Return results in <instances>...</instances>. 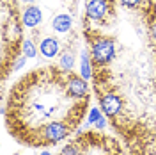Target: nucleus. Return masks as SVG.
Returning a JSON list of instances; mask_svg holds the SVG:
<instances>
[{"label": "nucleus", "mask_w": 156, "mask_h": 155, "mask_svg": "<svg viewBox=\"0 0 156 155\" xmlns=\"http://www.w3.org/2000/svg\"><path fill=\"white\" fill-rule=\"evenodd\" d=\"M153 36H154V38H156V23H154V25H153Z\"/></svg>", "instance_id": "nucleus-14"}, {"label": "nucleus", "mask_w": 156, "mask_h": 155, "mask_svg": "<svg viewBox=\"0 0 156 155\" xmlns=\"http://www.w3.org/2000/svg\"><path fill=\"white\" fill-rule=\"evenodd\" d=\"M73 62H75V59H73V55H71L69 52H66V54L60 57V66H62V70H64V71H71V68H73Z\"/></svg>", "instance_id": "nucleus-9"}, {"label": "nucleus", "mask_w": 156, "mask_h": 155, "mask_svg": "<svg viewBox=\"0 0 156 155\" xmlns=\"http://www.w3.org/2000/svg\"><path fill=\"white\" fill-rule=\"evenodd\" d=\"M68 89H69V93H71L75 98H83L85 95H87V84H85V78L69 75L68 77Z\"/></svg>", "instance_id": "nucleus-3"}, {"label": "nucleus", "mask_w": 156, "mask_h": 155, "mask_svg": "<svg viewBox=\"0 0 156 155\" xmlns=\"http://www.w3.org/2000/svg\"><path fill=\"white\" fill-rule=\"evenodd\" d=\"M41 155H51V153H48V152H44V153H41Z\"/></svg>", "instance_id": "nucleus-15"}, {"label": "nucleus", "mask_w": 156, "mask_h": 155, "mask_svg": "<svg viewBox=\"0 0 156 155\" xmlns=\"http://www.w3.org/2000/svg\"><path fill=\"white\" fill-rule=\"evenodd\" d=\"M51 25H53V29L57 30V32H68L71 29V18H69L68 14H58V16L53 18Z\"/></svg>", "instance_id": "nucleus-7"}, {"label": "nucleus", "mask_w": 156, "mask_h": 155, "mask_svg": "<svg viewBox=\"0 0 156 155\" xmlns=\"http://www.w3.org/2000/svg\"><path fill=\"white\" fill-rule=\"evenodd\" d=\"M107 0H89L87 4V14L92 20H101L107 14Z\"/></svg>", "instance_id": "nucleus-4"}, {"label": "nucleus", "mask_w": 156, "mask_h": 155, "mask_svg": "<svg viewBox=\"0 0 156 155\" xmlns=\"http://www.w3.org/2000/svg\"><path fill=\"white\" fill-rule=\"evenodd\" d=\"M58 52V41L53 38H46L41 43V54L44 57H55Z\"/></svg>", "instance_id": "nucleus-6"}, {"label": "nucleus", "mask_w": 156, "mask_h": 155, "mask_svg": "<svg viewBox=\"0 0 156 155\" xmlns=\"http://www.w3.org/2000/svg\"><path fill=\"white\" fill-rule=\"evenodd\" d=\"M41 20H43V13H41V9L36 7V6L27 7L25 13H23V23H25L27 27H36V25L41 23Z\"/></svg>", "instance_id": "nucleus-5"}, {"label": "nucleus", "mask_w": 156, "mask_h": 155, "mask_svg": "<svg viewBox=\"0 0 156 155\" xmlns=\"http://www.w3.org/2000/svg\"><path fill=\"white\" fill-rule=\"evenodd\" d=\"M80 73H82V78L87 80L90 77V64H89V55L85 52H82V64H80Z\"/></svg>", "instance_id": "nucleus-8"}, {"label": "nucleus", "mask_w": 156, "mask_h": 155, "mask_svg": "<svg viewBox=\"0 0 156 155\" xmlns=\"http://www.w3.org/2000/svg\"><path fill=\"white\" fill-rule=\"evenodd\" d=\"M121 2H122L124 6H129V7H131V6H136L140 0H121Z\"/></svg>", "instance_id": "nucleus-13"}, {"label": "nucleus", "mask_w": 156, "mask_h": 155, "mask_svg": "<svg viewBox=\"0 0 156 155\" xmlns=\"http://www.w3.org/2000/svg\"><path fill=\"white\" fill-rule=\"evenodd\" d=\"M23 52H25V55H27V57H34V55H36V48H34L32 41L27 39V41L23 43Z\"/></svg>", "instance_id": "nucleus-10"}, {"label": "nucleus", "mask_w": 156, "mask_h": 155, "mask_svg": "<svg viewBox=\"0 0 156 155\" xmlns=\"http://www.w3.org/2000/svg\"><path fill=\"white\" fill-rule=\"evenodd\" d=\"M60 155H78L76 145H68V146H64V150L60 152Z\"/></svg>", "instance_id": "nucleus-11"}, {"label": "nucleus", "mask_w": 156, "mask_h": 155, "mask_svg": "<svg viewBox=\"0 0 156 155\" xmlns=\"http://www.w3.org/2000/svg\"><path fill=\"white\" fill-rule=\"evenodd\" d=\"M99 105H101V111L107 114V116H115L119 114V111H121V100L115 96V95H112V93H108V95H103L101 96V102H99Z\"/></svg>", "instance_id": "nucleus-2"}, {"label": "nucleus", "mask_w": 156, "mask_h": 155, "mask_svg": "<svg viewBox=\"0 0 156 155\" xmlns=\"http://www.w3.org/2000/svg\"><path fill=\"white\" fill-rule=\"evenodd\" d=\"M115 54L114 43L110 39H96L92 43V59L96 62H108Z\"/></svg>", "instance_id": "nucleus-1"}, {"label": "nucleus", "mask_w": 156, "mask_h": 155, "mask_svg": "<svg viewBox=\"0 0 156 155\" xmlns=\"http://www.w3.org/2000/svg\"><path fill=\"white\" fill-rule=\"evenodd\" d=\"M99 118H101L99 111H98V109H92V111H90V116H89V123H96Z\"/></svg>", "instance_id": "nucleus-12"}, {"label": "nucleus", "mask_w": 156, "mask_h": 155, "mask_svg": "<svg viewBox=\"0 0 156 155\" xmlns=\"http://www.w3.org/2000/svg\"><path fill=\"white\" fill-rule=\"evenodd\" d=\"M23 2H34V0H23Z\"/></svg>", "instance_id": "nucleus-16"}]
</instances>
